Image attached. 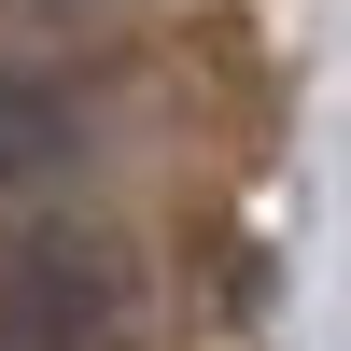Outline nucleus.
<instances>
[{"label": "nucleus", "instance_id": "2", "mask_svg": "<svg viewBox=\"0 0 351 351\" xmlns=\"http://www.w3.org/2000/svg\"><path fill=\"white\" fill-rule=\"evenodd\" d=\"M71 155H84V84L0 56V197H14V183H56Z\"/></svg>", "mask_w": 351, "mask_h": 351}, {"label": "nucleus", "instance_id": "1", "mask_svg": "<svg viewBox=\"0 0 351 351\" xmlns=\"http://www.w3.org/2000/svg\"><path fill=\"white\" fill-rule=\"evenodd\" d=\"M141 324V267L99 225H43L0 253V351H127Z\"/></svg>", "mask_w": 351, "mask_h": 351}]
</instances>
